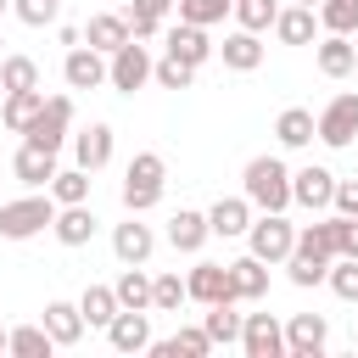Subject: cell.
I'll return each mask as SVG.
<instances>
[{
    "label": "cell",
    "mask_w": 358,
    "mask_h": 358,
    "mask_svg": "<svg viewBox=\"0 0 358 358\" xmlns=\"http://www.w3.org/2000/svg\"><path fill=\"white\" fill-rule=\"evenodd\" d=\"M229 291H235V302H263L268 296V263L263 257H235L229 263Z\"/></svg>",
    "instance_id": "obj_22"
},
{
    "label": "cell",
    "mask_w": 358,
    "mask_h": 358,
    "mask_svg": "<svg viewBox=\"0 0 358 358\" xmlns=\"http://www.w3.org/2000/svg\"><path fill=\"white\" fill-rule=\"evenodd\" d=\"M6 352H11V358H50V352H56V341H50V330H45V324H17Z\"/></svg>",
    "instance_id": "obj_35"
},
{
    "label": "cell",
    "mask_w": 358,
    "mask_h": 358,
    "mask_svg": "<svg viewBox=\"0 0 358 358\" xmlns=\"http://www.w3.org/2000/svg\"><path fill=\"white\" fill-rule=\"evenodd\" d=\"M151 73H157V62H151L145 39H129L123 50H112V56H106V84H112V90H123V95L145 90V84H151Z\"/></svg>",
    "instance_id": "obj_5"
},
{
    "label": "cell",
    "mask_w": 358,
    "mask_h": 358,
    "mask_svg": "<svg viewBox=\"0 0 358 358\" xmlns=\"http://www.w3.org/2000/svg\"><path fill=\"white\" fill-rule=\"evenodd\" d=\"M50 235H56L62 246H90V235H95V213H90V201L56 207V224H50Z\"/></svg>",
    "instance_id": "obj_28"
},
{
    "label": "cell",
    "mask_w": 358,
    "mask_h": 358,
    "mask_svg": "<svg viewBox=\"0 0 358 358\" xmlns=\"http://www.w3.org/2000/svg\"><path fill=\"white\" fill-rule=\"evenodd\" d=\"M67 129H73V101H67V95H45V106H39V117L22 129V140L39 145V151H62V145H67Z\"/></svg>",
    "instance_id": "obj_6"
},
{
    "label": "cell",
    "mask_w": 358,
    "mask_h": 358,
    "mask_svg": "<svg viewBox=\"0 0 358 358\" xmlns=\"http://www.w3.org/2000/svg\"><path fill=\"white\" fill-rule=\"evenodd\" d=\"M319 28L324 34H358V0H319Z\"/></svg>",
    "instance_id": "obj_37"
},
{
    "label": "cell",
    "mask_w": 358,
    "mask_h": 358,
    "mask_svg": "<svg viewBox=\"0 0 358 358\" xmlns=\"http://www.w3.org/2000/svg\"><path fill=\"white\" fill-rule=\"evenodd\" d=\"M241 196L257 207V213H285L291 207V168L280 157H252L241 168Z\"/></svg>",
    "instance_id": "obj_1"
},
{
    "label": "cell",
    "mask_w": 358,
    "mask_h": 358,
    "mask_svg": "<svg viewBox=\"0 0 358 358\" xmlns=\"http://www.w3.org/2000/svg\"><path fill=\"white\" fill-rule=\"evenodd\" d=\"M168 185V162L157 151H134V162L123 168V213H151L162 201Z\"/></svg>",
    "instance_id": "obj_2"
},
{
    "label": "cell",
    "mask_w": 358,
    "mask_h": 358,
    "mask_svg": "<svg viewBox=\"0 0 358 358\" xmlns=\"http://www.w3.org/2000/svg\"><path fill=\"white\" fill-rule=\"evenodd\" d=\"M319 140H324L330 151H347V145L358 140V90L330 95V106L319 112Z\"/></svg>",
    "instance_id": "obj_7"
},
{
    "label": "cell",
    "mask_w": 358,
    "mask_h": 358,
    "mask_svg": "<svg viewBox=\"0 0 358 358\" xmlns=\"http://www.w3.org/2000/svg\"><path fill=\"white\" fill-rule=\"evenodd\" d=\"M151 78H157L162 90H190V84H196V67H190V62H179V56H162Z\"/></svg>",
    "instance_id": "obj_44"
},
{
    "label": "cell",
    "mask_w": 358,
    "mask_h": 358,
    "mask_svg": "<svg viewBox=\"0 0 358 358\" xmlns=\"http://www.w3.org/2000/svg\"><path fill=\"white\" fill-rule=\"evenodd\" d=\"M336 246H341V257H358V218L336 213Z\"/></svg>",
    "instance_id": "obj_45"
},
{
    "label": "cell",
    "mask_w": 358,
    "mask_h": 358,
    "mask_svg": "<svg viewBox=\"0 0 358 358\" xmlns=\"http://www.w3.org/2000/svg\"><path fill=\"white\" fill-rule=\"evenodd\" d=\"M246 252L263 257L268 268L285 263V257L296 252V224H291L285 213H263V218H252V229H246Z\"/></svg>",
    "instance_id": "obj_4"
},
{
    "label": "cell",
    "mask_w": 358,
    "mask_h": 358,
    "mask_svg": "<svg viewBox=\"0 0 358 358\" xmlns=\"http://www.w3.org/2000/svg\"><path fill=\"white\" fill-rule=\"evenodd\" d=\"M56 224V196L34 190V196H17V201H0V241H34L39 229Z\"/></svg>",
    "instance_id": "obj_3"
},
{
    "label": "cell",
    "mask_w": 358,
    "mask_h": 358,
    "mask_svg": "<svg viewBox=\"0 0 358 358\" xmlns=\"http://www.w3.org/2000/svg\"><path fill=\"white\" fill-rule=\"evenodd\" d=\"M285 274H291V285L308 291V285H319V280L330 274V263H324V257H308V252H291V257H285Z\"/></svg>",
    "instance_id": "obj_41"
},
{
    "label": "cell",
    "mask_w": 358,
    "mask_h": 358,
    "mask_svg": "<svg viewBox=\"0 0 358 358\" xmlns=\"http://www.w3.org/2000/svg\"><path fill=\"white\" fill-rule=\"evenodd\" d=\"M145 352H157V358H207L213 352V336L201 330V324H185L179 336H168V341H157L151 336V347Z\"/></svg>",
    "instance_id": "obj_29"
},
{
    "label": "cell",
    "mask_w": 358,
    "mask_h": 358,
    "mask_svg": "<svg viewBox=\"0 0 358 358\" xmlns=\"http://www.w3.org/2000/svg\"><path fill=\"white\" fill-rule=\"evenodd\" d=\"M274 39L280 45H319V11L313 6H280V17H274Z\"/></svg>",
    "instance_id": "obj_18"
},
{
    "label": "cell",
    "mask_w": 358,
    "mask_h": 358,
    "mask_svg": "<svg viewBox=\"0 0 358 358\" xmlns=\"http://www.w3.org/2000/svg\"><path fill=\"white\" fill-rule=\"evenodd\" d=\"M11 173H17L28 190H39V185L50 190V179H56V151H39V145H28V140H22V145H17V157H11Z\"/></svg>",
    "instance_id": "obj_25"
},
{
    "label": "cell",
    "mask_w": 358,
    "mask_h": 358,
    "mask_svg": "<svg viewBox=\"0 0 358 358\" xmlns=\"http://www.w3.org/2000/svg\"><path fill=\"white\" fill-rule=\"evenodd\" d=\"M117 302L123 308H145L151 313V274H145V263H123V274H117Z\"/></svg>",
    "instance_id": "obj_32"
},
{
    "label": "cell",
    "mask_w": 358,
    "mask_h": 358,
    "mask_svg": "<svg viewBox=\"0 0 358 358\" xmlns=\"http://www.w3.org/2000/svg\"><path fill=\"white\" fill-rule=\"evenodd\" d=\"M39 106H45L39 90H6V101H0V123H6L11 134H22V129L39 117Z\"/></svg>",
    "instance_id": "obj_30"
},
{
    "label": "cell",
    "mask_w": 358,
    "mask_h": 358,
    "mask_svg": "<svg viewBox=\"0 0 358 358\" xmlns=\"http://www.w3.org/2000/svg\"><path fill=\"white\" fill-rule=\"evenodd\" d=\"M73 162L90 168V173H101V168L112 162V123H90V129H78V134H73Z\"/></svg>",
    "instance_id": "obj_21"
},
{
    "label": "cell",
    "mask_w": 358,
    "mask_h": 358,
    "mask_svg": "<svg viewBox=\"0 0 358 358\" xmlns=\"http://www.w3.org/2000/svg\"><path fill=\"white\" fill-rule=\"evenodd\" d=\"M207 224H213V235L235 241V235L252 229V201H246V196H218V201L207 207Z\"/></svg>",
    "instance_id": "obj_26"
},
{
    "label": "cell",
    "mask_w": 358,
    "mask_h": 358,
    "mask_svg": "<svg viewBox=\"0 0 358 358\" xmlns=\"http://www.w3.org/2000/svg\"><path fill=\"white\" fill-rule=\"evenodd\" d=\"M179 302H190L179 274H151V313H179Z\"/></svg>",
    "instance_id": "obj_36"
},
{
    "label": "cell",
    "mask_w": 358,
    "mask_h": 358,
    "mask_svg": "<svg viewBox=\"0 0 358 358\" xmlns=\"http://www.w3.org/2000/svg\"><path fill=\"white\" fill-rule=\"evenodd\" d=\"M0 101H6V78H0Z\"/></svg>",
    "instance_id": "obj_52"
},
{
    "label": "cell",
    "mask_w": 358,
    "mask_h": 358,
    "mask_svg": "<svg viewBox=\"0 0 358 358\" xmlns=\"http://www.w3.org/2000/svg\"><path fill=\"white\" fill-rule=\"evenodd\" d=\"M112 252H117V263H151V252H157V229L140 224V213H129V218L112 229Z\"/></svg>",
    "instance_id": "obj_13"
},
{
    "label": "cell",
    "mask_w": 358,
    "mask_h": 358,
    "mask_svg": "<svg viewBox=\"0 0 358 358\" xmlns=\"http://www.w3.org/2000/svg\"><path fill=\"white\" fill-rule=\"evenodd\" d=\"M352 347H358V330H352Z\"/></svg>",
    "instance_id": "obj_53"
},
{
    "label": "cell",
    "mask_w": 358,
    "mask_h": 358,
    "mask_svg": "<svg viewBox=\"0 0 358 358\" xmlns=\"http://www.w3.org/2000/svg\"><path fill=\"white\" fill-rule=\"evenodd\" d=\"M6 347H11V330H0V352H6Z\"/></svg>",
    "instance_id": "obj_49"
},
{
    "label": "cell",
    "mask_w": 358,
    "mask_h": 358,
    "mask_svg": "<svg viewBox=\"0 0 358 358\" xmlns=\"http://www.w3.org/2000/svg\"><path fill=\"white\" fill-rule=\"evenodd\" d=\"M173 6H179V0H134L129 11H145V17H168Z\"/></svg>",
    "instance_id": "obj_48"
},
{
    "label": "cell",
    "mask_w": 358,
    "mask_h": 358,
    "mask_svg": "<svg viewBox=\"0 0 358 358\" xmlns=\"http://www.w3.org/2000/svg\"><path fill=\"white\" fill-rule=\"evenodd\" d=\"M330 207L347 213V218H358V179H336V201Z\"/></svg>",
    "instance_id": "obj_46"
},
{
    "label": "cell",
    "mask_w": 358,
    "mask_h": 358,
    "mask_svg": "<svg viewBox=\"0 0 358 358\" xmlns=\"http://www.w3.org/2000/svg\"><path fill=\"white\" fill-rule=\"evenodd\" d=\"M11 11H17V22H28V28H56L62 0H11Z\"/></svg>",
    "instance_id": "obj_43"
},
{
    "label": "cell",
    "mask_w": 358,
    "mask_h": 358,
    "mask_svg": "<svg viewBox=\"0 0 358 358\" xmlns=\"http://www.w3.org/2000/svg\"><path fill=\"white\" fill-rule=\"evenodd\" d=\"M313 62H319L324 78H347V73L358 67V45H352V34H324V39L313 45Z\"/></svg>",
    "instance_id": "obj_20"
},
{
    "label": "cell",
    "mask_w": 358,
    "mask_h": 358,
    "mask_svg": "<svg viewBox=\"0 0 358 358\" xmlns=\"http://www.w3.org/2000/svg\"><path fill=\"white\" fill-rule=\"evenodd\" d=\"M62 78H67V90H101V84H106V50L73 45V50L62 56Z\"/></svg>",
    "instance_id": "obj_11"
},
{
    "label": "cell",
    "mask_w": 358,
    "mask_h": 358,
    "mask_svg": "<svg viewBox=\"0 0 358 358\" xmlns=\"http://www.w3.org/2000/svg\"><path fill=\"white\" fill-rule=\"evenodd\" d=\"M241 352L246 358H285V324L274 313H246L241 324Z\"/></svg>",
    "instance_id": "obj_9"
},
{
    "label": "cell",
    "mask_w": 358,
    "mask_h": 358,
    "mask_svg": "<svg viewBox=\"0 0 358 358\" xmlns=\"http://www.w3.org/2000/svg\"><path fill=\"white\" fill-rule=\"evenodd\" d=\"M90 168H56V179H50V196H56V207H73V201H90Z\"/></svg>",
    "instance_id": "obj_34"
},
{
    "label": "cell",
    "mask_w": 358,
    "mask_h": 358,
    "mask_svg": "<svg viewBox=\"0 0 358 358\" xmlns=\"http://www.w3.org/2000/svg\"><path fill=\"white\" fill-rule=\"evenodd\" d=\"M218 56H224V67H229V73H257V67H263V34H252V28L224 34Z\"/></svg>",
    "instance_id": "obj_19"
},
{
    "label": "cell",
    "mask_w": 358,
    "mask_h": 358,
    "mask_svg": "<svg viewBox=\"0 0 358 358\" xmlns=\"http://www.w3.org/2000/svg\"><path fill=\"white\" fill-rule=\"evenodd\" d=\"M296 252L324 257V263H336V257H341V246H336V207H330V213H319L313 224H302V229H296Z\"/></svg>",
    "instance_id": "obj_27"
},
{
    "label": "cell",
    "mask_w": 358,
    "mask_h": 358,
    "mask_svg": "<svg viewBox=\"0 0 358 358\" xmlns=\"http://www.w3.org/2000/svg\"><path fill=\"white\" fill-rule=\"evenodd\" d=\"M112 352H145L151 347V313L145 308H117V319L106 324Z\"/></svg>",
    "instance_id": "obj_14"
},
{
    "label": "cell",
    "mask_w": 358,
    "mask_h": 358,
    "mask_svg": "<svg viewBox=\"0 0 358 358\" xmlns=\"http://www.w3.org/2000/svg\"><path fill=\"white\" fill-rule=\"evenodd\" d=\"M0 45H6V39H0ZM0 62H6V50H0Z\"/></svg>",
    "instance_id": "obj_54"
},
{
    "label": "cell",
    "mask_w": 358,
    "mask_h": 358,
    "mask_svg": "<svg viewBox=\"0 0 358 358\" xmlns=\"http://www.w3.org/2000/svg\"><path fill=\"white\" fill-rule=\"evenodd\" d=\"M274 17H280V0H235V22L252 28V34L274 28Z\"/></svg>",
    "instance_id": "obj_39"
},
{
    "label": "cell",
    "mask_w": 358,
    "mask_h": 358,
    "mask_svg": "<svg viewBox=\"0 0 358 358\" xmlns=\"http://www.w3.org/2000/svg\"><path fill=\"white\" fill-rule=\"evenodd\" d=\"M207 241H213V224H207V213H196V207H179V213L168 218V246H173V252L196 257Z\"/></svg>",
    "instance_id": "obj_16"
},
{
    "label": "cell",
    "mask_w": 358,
    "mask_h": 358,
    "mask_svg": "<svg viewBox=\"0 0 358 358\" xmlns=\"http://www.w3.org/2000/svg\"><path fill=\"white\" fill-rule=\"evenodd\" d=\"M274 140H280L285 151H302V145L319 140V117H313L308 106H285V112L274 117Z\"/></svg>",
    "instance_id": "obj_24"
},
{
    "label": "cell",
    "mask_w": 358,
    "mask_h": 358,
    "mask_svg": "<svg viewBox=\"0 0 358 358\" xmlns=\"http://www.w3.org/2000/svg\"><path fill=\"white\" fill-rule=\"evenodd\" d=\"M324 285H330L341 302H358V257H336L330 274H324Z\"/></svg>",
    "instance_id": "obj_42"
},
{
    "label": "cell",
    "mask_w": 358,
    "mask_h": 358,
    "mask_svg": "<svg viewBox=\"0 0 358 358\" xmlns=\"http://www.w3.org/2000/svg\"><path fill=\"white\" fill-rule=\"evenodd\" d=\"M6 11H11V0H0V17H6Z\"/></svg>",
    "instance_id": "obj_50"
},
{
    "label": "cell",
    "mask_w": 358,
    "mask_h": 358,
    "mask_svg": "<svg viewBox=\"0 0 358 358\" xmlns=\"http://www.w3.org/2000/svg\"><path fill=\"white\" fill-rule=\"evenodd\" d=\"M324 341H330L324 313H291L285 319V358H319Z\"/></svg>",
    "instance_id": "obj_10"
},
{
    "label": "cell",
    "mask_w": 358,
    "mask_h": 358,
    "mask_svg": "<svg viewBox=\"0 0 358 358\" xmlns=\"http://www.w3.org/2000/svg\"><path fill=\"white\" fill-rule=\"evenodd\" d=\"M129 39H134V34H129V17H123V11H95V17L84 22V45H95V50H106V56L123 50Z\"/></svg>",
    "instance_id": "obj_23"
},
{
    "label": "cell",
    "mask_w": 358,
    "mask_h": 358,
    "mask_svg": "<svg viewBox=\"0 0 358 358\" xmlns=\"http://www.w3.org/2000/svg\"><path fill=\"white\" fill-rule=\"evenodd\" d=\"M45 330H50V341H56V347H78V341H84V330H90V319H84V308H78V302L50 296V302H45Z\"/></svg>",
    "instance_id": "obj_17"
},
{
    "label": "cell",
    "mask_w": 358,
    "mask_h": 358,
    "mask_svg": "<svg viewBox=\"0 0 358 358\" xmlns=\"http://www.w3.org/2000/svg\"><path fill=\"white\" fill-rule=\"evenodd\" d=\"M296 6H313V11H319V0H296Z\"/></svg>",
    "instance_id": "obj_51"
},
{
    "label": "cell",
    "mask_w": 358,
    "mask_h": 358,
    "mask_svg": "<svg viewBox=\"0 0 358 358\" xmlns=\"http://www.w3.org/2000/svg\"><path fill=\"white\" fill-rule=\"evenodd\" d=\"M123 17H129V34L134 39H157L162 34V17H145V11H123Z\"/></svg>",
    "instance_id": "obj_47"
},
{
    "label": "cell",
    "mask_w": 358,
    "mask_h": 358,
    "mask_svg": "<svg viewBox=\"0 0 358 358\" xmlns=\"http://www.w3.org/2000/svg\"><path fill=\"white\" fill-rule=\"evenodd\" d=\"M78 308H84V319H90V330H106L112 319H117V291L112 285H84V296H78Z\"/></svg>",
    "instance_id": "obj_33"
},
{
    "label": "cell",
    "mask_w": 358,
    "mask_h": 358,
    "mask_svg": "<svg viewBox=\"0 0 358 358\" xmlns=\"http://www.w3.org/2000/svg\"><path fill=\"white\" fill-rule=\"evenodd\" d=\"M241 324H246V313H235V302H213L201 313V330L213 336V347H235L241 341Z\"/></svg>",
    "instance_id": "obj_31"
},
{
    "label": "cell",
    "mask_w": 358,
    "mask_h": 358,
    "mask_svg": "<svg viewBox=\"0 0 358 358\" xmlns=\"http://www.w3.org/2000/svg\"><path fill=\"white\" fill-rule=\"evenodd\" d=\"M162 45H168V56H179V62H190V67H201V62H213V56H218V45L207 39V28H201V22H173Z\"/></svg>",
    "instance_id": "obj_15"
},
{
    "label": "cell",
    "mask_w": 358,
    "mask_h": 358,
    "mask_svg": "<svg viewBox=\"0 0 358 358\" xmlns=\"http://www.w3.org/2000/svg\"><path fill=\"white\" fill-rule=\"evenodd\" d=\"M291 201L308 207V213H330V201H336V173L319 168V162L296 168V173H291Z\"/></svg>",
    "instance_id": "obj_8"
},
{
    "label": "cell",
    "mask_w": 358,
    "mask_h": 358,
    "mask_svg": "<svg viewBox=\"0 0 358 358\" xmlns=\"http://www.w3.org/2000/svg\"><path fill=\"white\" fill-rule=\"evenodd\" d=\"M185 291H190V302H201V308H213V302H235V291H229V263H196L190 274H185Z\"/></svg>",
    "instance_id": "obj_12"
},
{
    "label": "cell",
    "mask_w": 358,
    "mask_h": 358,
    "mask_svg": "<svg viewBox=\"0 0 358 358\" xmlns=\"http://www.w3.org/2000/svg\"><path fill=\"white\" fill-rule=\"evenodd\" d=\"M173 11H179V22H201V28H213V22H224V17L235 11V0H179Z\"/></svg>",
    "instance_id": "obj_38"
},
{
    "label": "cell",
    "mask_w": 358,
    "mask_h": 358,
    "mask_svg": "<svg viewBox=\"0 0 358 358\" xmlns=\"http://www.w3.org/2000/svg\"><path fill=\"white\" fill-rule=\"evenodd\" d=\"M0 78H6V90H39V62L34 56H6Z\"/></svg>",
    "instance_id": "obj_40"
}]
</instances>
